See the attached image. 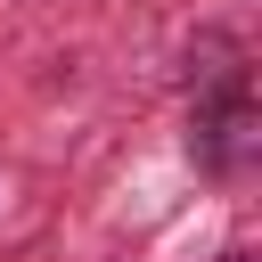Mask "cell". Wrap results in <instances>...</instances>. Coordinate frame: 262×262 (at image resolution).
Returning a JSON list of instances; mask_svg holds the SVG:
<instances>
[{
	"label": "cell",
	"mask_w": 262,
	"mask_h": 262,
	"mask_svg": "<svg viewBox=\"0 0 262 262\" xmlns=\"http://www.w3.org/2000/svg\"><path fill=\"white\" fill-rule=\"evenodd\" d=\"M229 262H246V254H229Z\"/></svg>",
	"instance_id": "cell-1"
}]
</instances>
